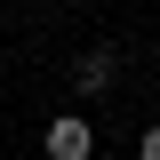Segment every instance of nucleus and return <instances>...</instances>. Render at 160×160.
<instances>
[{"label": "nucleus", "instance_id": "nucleus-1", "mask_svg": "<svg viewBox=\"0 0 160 160\" xmlns=\"http://www.w3.org/2000/svg\"><path fill=\"white\" fill-rule=\"evenodd\" d=\"M96 152V128L80 112H64V120H48V160H88Z\"/></svg>", "mask_w": 160, "mask_h": 160}, {"label": "nucleus", "instance_id": "nucleus-3", "mask_svg": "<svg viewBox=\"0 0 160 160\" xmlns=\"http://www.w3.org/2000/svg\"><path fill=\"white\" fill-rule=\"evenodd\" d=\"M136 152H144V160H160V128H144V136H136Z\"/></svg>", "mask_w": 160, "mask_h": 160}, {"label": "nucleus", "instance_id": "nucleus-2", "mask_svg": "<svg viewBox=\"0 0 160 160\" xmlns=\"http://www.w3.org/2000/svg\"><path fill=\"white\" fill-rule=\"evenodd\" d=\"M72 80H80V88H88V96H96V88H104V80H112V72H104V56H80V72H72Z\"/></svg>", "mask_w": 160, "mask_h": 160}]
</instances>
